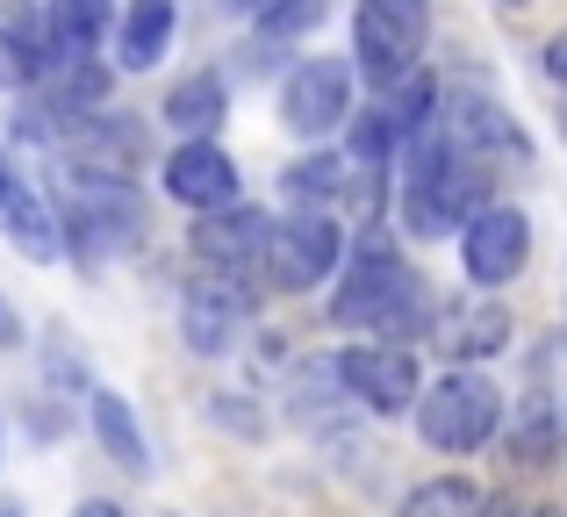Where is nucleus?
<instances>
[{"label": "nucleus", "mask_w": 567, "mask_h": 517, "mask_svg": "<svg viewBox=\"0 0 567 517\" xmlns=\"http://www.w3.org/2000/svg\"><path fill=\"white\" fill-rule=\"evenodd\" d=\"M0 517H22V510H14V504H0Z\"/></svg>", "instance_id": "obj_29"}, {"label": "nucleus", "mask_w": 567, "mask_h": 517, "mask_svg": "<svg viewBox=\"0 0 567 517\" xmlns=\"http://www.w3.org/2000/svg\"><path fill=\"white\" fill-rule=\"evenodd\" d=\"M431 288L424 273H416L410 259H395L388 245L374 252H360L338 273V294H331V323H346V331H374L381 345H416L431 323Z\"/></svg>", "instance_id": "obj_2"}, {"label": "nucleus", "mask_w": 567, "mask_h": 517, "mask_svg": "<svg viewBox=\"0 0 567 517\" xmlns=\"http://www.w3.org/2000/svg\"><path fill=\"white\" fill-rule=\"evenodd\" d=\"M431 123H439V137L453 144V152L482 158V166H496V158H525V137H517V123L496 108V101L482 94H439V108H431Z\"/></svg>", "instance_id": "obj_15"}, {"label": "nucleus", "mask_w": 567, "mask_h": 517, "mask_svg": "<svg viewBox=\"0 0 567 517\" xmlns=\"http://www.w3.org/2000/svg\"><path fill=\"white\" fill-rule=\"evenodd\" d=\"M173 29H181V8H173V0H130L123 22H115V65L152 72L158 58L173 51Z\"/></svg>", "instance_id": "obj_17"}, {"label": "nucleus", "mask_w": 567, "mask_h": 517, "mask_svg": "<svg viewBox=\"0 0 567 517\" xmlns=\"http://www.w3.org/2000/svg\"><path fill=\"white\" fill-rule=\"evenodd\" d=\"M431 37V0H360L352 8V65L374 86H395L416 72V51Z\"/></svg>", "instance_id": "obj_6"}, {"label": "nucleus", "mask_w": 567, "mask_h": 517, "mask_svg": "<svg viewBox=\"0 0 567 517\" xmlns=\"http://www.w3.org/2000/svg\"><path fill=\"white\" fill-rule=\"evenodd\" d=\"M474 504H482V489H474L467 475H431L402 496L395 517H474Z\"/></svg>", "instance_id": "obj_22"}, {"label": "nucleus", "mask_w": 567, "mask_h": 517, "mask_svg": "<svg viewBox=\"0 0 567 517\" xmlns=\"http://www.w3.org/2000/svg\"><path fill=\"white\" fill-rule=\"evenodd\" d=\"M29 80H37V58H29V43L14 37V29H0V94H22Z\"/></svg>", "instance_id": "obj_24"}, {"label": "nucleus", "mask_w": 567, "mask_h": 517, "mask_svg": "<svg viewBox=\"0 0 567 517\" xmlns=\"http://www.w3.org/2000/svg\"><path fill=\"white\" fill-rule=\"evenodd\" d=\"M331 374L346 381V395L360 410H374V417H395V410H410L416 403V389H424V381H416V352L410 345H346L331 360Z\"/></svg>", "instance_id": "obj_10"}, {"label": "nucleus", "mask_w": 567, "mask_h": 517, "mask_svg": "<svg viewBox=\"0 0 567 517\" xmlns=\"http://www.w3.org/2000/svg\"><path fill=\"white\" fill-rule=\"evenodd\" d=\"M94 438L109 446V461L123 467V475H144V467H152V461H144V432H137V417H130V403H123L115 389H101V395H94Z\"/></svg>", "instance_id": "obj_20"}, {"label": "nucleus", "mask_w": 567, "mask_h": 517, "mask_svg": "<svg viewBox=\"0 0 567 517\" xmlns=\"http://www.w3.org/2000/svg\"><path fill=\"white\" fill-rule=\"evenodd\" d=\"M166 130L173 137H216L223 130V115H230V86H223V72H187L181 86H166Z\"/></svg>", "instance_id": "obj_18"}, {"label": "nucleus", "mask_w": 567, "mask_h": 517, "mask_svg": "<svg viewBox=\"0 0 567 517\" xmlns=\"http://www.w3.org/2000/svg\"><path fill=\"white\" fill-rule=\"evenodd\" d=\"M346 187H352V166L338 152H309V158H295V166L280 173V201H288V209H331L338 216Z\"/></svg>", "instance_id": "obj_19"}, {"label": "nucleus", "mask_w": 567, "mask_h": 517, "mask_svg": "<svg viewBox=\"0 0 567 517\" xmlns=\"http://www.w3.org/2000/svg\"><path fill=\"white\" fill-rule=\"evenodd\" d=\"M251 302H259V288L251 280H230V273H194L181 288V338L202 360H223V352H237V338H245L251 323Z\"/></svg>", "instance_id": "obj_8"}, {"label": "nucleus", "mask_w": 567, "mask_h": 517, "mask_svg": "<svg viewBox=\"0 0 567 517\" xmlns=\"http://www.w3.org/2000/svg\"><path fill=\"white\" fill-rule=\"evenodd\" d=\"M474 517H532V510L517 504L511 489H503V496H482V504H474Z\"/></svg>", "instance_id": "obj_26"}, {"label": "nucleus", "mask_w": 567, "mask_h": 517, "mask_svg": "<svg viewBox=\"0 0 567 517\" xmlns=\"http://www.w3.org/2000/svg\"><path fill=\"white\" fill-rule=\"evenodd\" d=\"M280 123L302 144H323L352 123V58H295L280 80Z\"/></svg>", "instance_id": "obj_7"}, {"label": "nucleus", "mask_w": 567, "mask_h": 517, "mask_svg": "<svg viewBox=\"0 0 567 517\" xmlns=\"http://www.w3.org/2000/svg\"><path fill=\"white\" fill-rule=\"evenodd\" d=\"M532 517H567V510H532Z\"/></svg>", "instance_id": "obj_30"}, {"label": "nucleus", "mask_w": 567, "mask_h": 517, "mask_svg": "<svg viewBox=\"0 0 567 517\" xmlns=\"http://www.w3.org/2000/svg\"><path fill=\"white\" fill-rule=\"evenodd\" d=\"M266 230H274V216L245 209V201H230V209H208V216H194V259H202L208 273H230V280H251V288H259Z\"/></svg>", "instance_id": "obj_12"}, {"label": "nucleus", "mask_w": 567, "mask_h": 517, "mask_svg": "<svg viewBox=\"0 0 567 517\" xmlns=\"http://www.w3.org/2000/svg\"><path fill=\"white\" fill-rule=\"evenodd\" d=\"M323 14H331V0H266L259 8V37L288 43V37H302V29H317Z\"/></svg>", "instance_id": "obj_23"}, {"label": "nucleus", "mask_w": 567, "mask_h": 517, "mask_svg": "<svg viewBox=\"0 0 567 517\" xmlns=\"http://www.w3.org/2000/svg\"><path fill=\"white\" fill-rule=\"evenodd\" d=\"M503 8H525V0H503Z\"/></svg>", "instance_id": "obj_31"}, {"label": "nucleus", "mask_w": 567, "mask_h": 517, "mask_svg": "<svg viewBox=\"0 0 567 517\" xmlns=\"http://www.w3.org/2000/svg\"><path fill=\"white\" fill-rule=\"evenodd\" d=\"M424 338L445 352L453 366H474V360H496V352H511V309L496 302V294H453L445 309H431Z\"/></svg>", "instance_id": "obj_11"}, {"label": "nucleus", "mask_w": 567, "mask_h": 517, "mask_svg": "<svg viewBox=\"0 0 567 517\" xmlns=\"http://www.w3.org/2000/svg\"><path fill=\"white\" fill-rule=\"evenodd\" d=\"M14 195V173H8V152H0V201Z\"/></svg>", "instance_id": "obj_28"}, {"label": "nucleus", "mask_w": 567, "mask_h": 517, "mask_svg": "<svg viewBox=\"0 0 567 517\" xmlns=\"http://www.w3.org/2000/svg\"><path fill=\"white\" fill-rule=\"evenodd\" d=\"M395 201H402V224L416 238H453L474 209H488V166L439 137V123H424L410 144L395 152Z\"/></svg>", "instance_id": "obj_1"}, {"label": "nucleus", "mask_w": 567, "mask_h": 517, "mask_svg": "<svg viewBox=\"0 0 567 517\" xmlns=\"http://www.w3.org/2000/svg\"><path fill=\"white\" fill-rule=\"evenodd\" d=\"M166 195L181 201V209H194V216H208V209H230L237 201V158L223 152L216 137H187L181 152H166Z\"/></svg>", "instance_id": "obj_14"}, {"label": "nucleus", "mask_w": 567, "mask_h": 517, "mask_svg": "<svg viewBox=\"0 0 567 517\" xmlns=\"http://www.w3.org/2000/svg\"><path fill=\"white\" fill-rule=\"evenodd\" d=\"M72 517H130V510H123V504H109V496H94V504H80Z\"/></svg>", "instance_id": "obj_27"}, {"label": "nucleus", "mask_w": 567, "mask_h": 517, "mask_svg": "<svg viewBox=\"0 0 567 517\" xmlns=\"http://www.w3.org/2000/svg\"><path fill=\"white\" fill-rule=\"evenodd\" d=\"M532 259V224L525 209H503V201H488V209H474L467 224H460V266H467L474 288H511L517 273H525Z\"/></svg>", "instance_id": "obj_9"}, {"label": "nucleus", "mask_w": 567, "mask_h": 517, "mask_svg": "<svg viewBox=\"0 0 567 517\" xmlns=\"http://www.w3.org/2000/svg\"><path fill=\"white\" fill-rule=\"evenodd\" d=\"M560 453V417H554V403H517V417H511V461H525V467H546Z\"/></svg>", "instance_id": "obj_21"}, {"label": "nucleus", "mask_w": 567, "mask_h": 517, "mask_svg": "<svg viewBox=\"0 0 567 517\" xmlns=\"http://www.w3.org/2000/svg\"><path fill=\"white\" fill-rule=\"evenodd\" d=\"M416 432H424L431 453H482L488 438H496L503 424V389L488 374H474V366H453L445 381H431V389H416Z\"/></svg>", "instance_id": "obj_3"}, {"label": "nucleus", "mask_w": 567, "mask_h": 517, "mask_svg": "<svg viewBox=\"0 0 567 517\" xmlns=\"http://www.w3.org/2000/svg\"><path fill=\"white\" fill-rule=\"evenodd\" d=\"M546 80H554L560 94H567V29H560L554 43H546Z\"/></svg>", "instance_id": "obj_25"}, {"label": "nucleus", "mask_w": 567, "mask_h": 517, "mask_svg": "<svg viewBox=\"0 0 567 517\" xmlns=\"http://www.w3.org/2000/svg\"><path fill=\"white\" fill-rule=\"evenodd\" d=\"M0 230H8V245L22 259H37V266H51V259H65V216L51 209V201L37 195V187H22L14 180V195L0 201Z\"/></svg>", "instance_id": "obj_16"}, {"label": "nucleus", "mask_w": 567, "mask_h": 517, "mask_svg": "<svg viewBox=\"0 0 567 517\" xmlns=\"http://www.w3.org/2000/svg\"><path fill=\"white\" fill-rule=\"evenodd\" d=\"M346 259V224L331 209H288L274 230H266V266L259 280L280 294H302V288H323Z\"/></svg>", "instance_id": "obj_4"}, {"label": "nucleus", "mask_w": 567, "mask_h": 517, "mask_svg": "<svg viewBox=\"0 0 567 517\" xmlns=\"http://www.w3.org/2000/svg\"><path fill=\"white\" fill-rule=\"evenodd\" d=\"M65 216V252H86V259H123L144 245V201L130 180H94V173H80V187H72V209Z\"/></svg>", "instance_id": "obj_5"}, {"label": "nucleus", "mask_w": 567, "mask_h": 517, "mask_svg": "<svg viewBox=\"0 0 567 517\" xmlns=\"http://www.w3.org/2000/svg\"><path fill=\"white\" fill-rule=\"evenodd\" d=\"M101 37H109V0H43L37 29L22 43L37 58V72H51V65H72V58H94Z\"/></svg>", "instance_id": "obj_13"}]
</instances>
